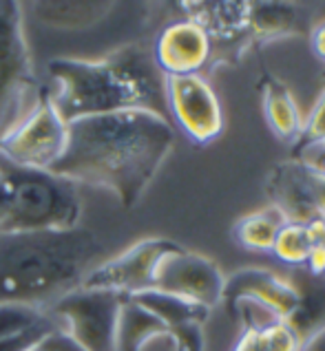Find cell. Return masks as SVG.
<instances>
[{
	"label": "cell",
	"mask_w": 325,
	"mask_h": 351,
	"mask_svg": "<svg viewBox=\"0 0 325 351\" xmlns=\"http://www.w3.org/2000/svg\"><path fill=\"white\" fill-rule=\"evenodd\" d=\"M175 142L170 119L148 111L80 117L67 124L65 153L49 173L71 184L111 190L133 208Z\"/></svg>",
	"instance_id": "1"
},
{
	"label": "cell",
	"mask_w": 325,
	"mask_h": 351,
	"mask_svg": "<svg viewBox=\"0 0 325 351\" xmlns=\"http://www.w3.org/2000/svg\"><path fill=\"white\" fill-rule=\"evenodd\" d=\"M56 111L65 122L80 117L148 111L168 119L164 75L153 53L139 45L122 47L98 60L58 58L47 64Z\"/></svg>",
	"instance_id": "2"
},
{
	"label": "cell",
	"mask_w": 325,
	"mask_h": 351,
	"mask_svg": "<svg viewBox=\"0 0 325 351\" xmlns=\"http://www.w3.org/2000/svg\"><path fill=\"white\" fill-rule=\"evenodd\" d=\"M100 241L87 228L0 232V303L47 312L82 285L100 256Z\"/></svg>",
	"instance_id": "3"
},
{
	"label": "cell",
	"mask_w": 325,
	"mask_h": 351,
	"mask_svg": "<svg viewBox=\"0 0 325 351\" xmlns=\"http://www.w3.org/2000/svg\"><path fill=\"white\" fill-rule=\"evenodd\" d=\"M3 217L0 232L69 230L82 217L76 184L49 170L25 168L0 155Z\"/></svg>",
	"instance_id": "4"
},
{
	"label": "cell",
	"mask_w": 325,
	"mask_h": 351,
	"mask_svg": "<svg viewBox=\"0 0 325 351\" xmlns=\"http://www.w3.org/2000/svg\"><path fill=\"white\" fill-rule=\"evenodd\" d=\"M67 122L56 111L49 86H40L29 106L0 128V155L25 168L52 170L65 153Z\"/></svg>",
	"instance_id": "5"
},
{
	"label": "cell",
	"mask_w": 325,
	"mask_h": 351,
	"mask_svg": "<svg viewBox=\"0 0 325 351\" xmlns=\"http://www.w3.org/2000/svg\"><path fill=\"white\" fill-rule=\"evenodd\" d=\"M128 296L107 289L78 287L47 309L85 351H115L120 309Z\"/></svg>",
	"instance_id": "6"
},
{
	"label": "cell",
	"mask_w": 325,
	"mask_h": 351,
	"mask_svg": "<svg viewBox=\"0 0 325 351\" xmlns=\"http://www.w3.org/2000/svg\"><path fill=\"white\" fill-rule=\"evenodd\" d=\"M164 97L168 119L195 144H210L221 135V104L206 77L199 73L164 77Z\"/></svg>",
	"instance_id": "7"
},
{
	"label": "cell",
	"mask_w": 325,
	"mask_h": 351,
	"mask_svg": "<svg viewBox=\"0 0 325 351\" xmlns=\"http://www.w3.org/2000/svg\"><path fill=\"white\" fill-rule=\"evenodd\" d=\"M177 243L164 239H146L131 245L117 256L93 265V269L85 276L82 285L87 289H107L124 296H133L153 289V272L159 258L175 250Z\"/></svg>",
	"instance_id": "8"
},
{
	"label": "cell",
	"mask_w": 325,
	"mask_h": 351,
	"mask_svg": "<svg viewBox=\"0 0 325 351\" xmlns=\"http://www.w3.org/2000/svg\"><path fill=\"white\" fill-rule=\"evenodd\" d=\"M223 278L212 261L190 254L179 245L159 258L153 272V289L206 309L223 296Z\"/></svg>",
	"instance_id": "9"
},
{
	"label": "cell",
	"mask_w": 325,
	"mask_h": 351,
	"mask_svg": "<svg viewBox=\"0 0 325 351\" xmlns=\"http://www.w3.org/2000/svg\"><path fill=\"white\" fill-rule=\"evenodd\" d=\"M23 5L0 3V128L12 117L32 86V62L23 36Z\"/></svg>",
	"instance_id": "10"
},
{
	"label": "cell",
	"mask_w": 325,
	"mask_h": 351,
	"mask_svg": "<svg viewBox=\"0 0 325 351\" xmlns=\"http://www.w3.org/2000/svg\"><path fill=\"white\" fill-rule=\"evenodd\" d=\"M150 53L164 77L197 75L212 56V40L199 25L184 18L161 29Z\"/></svg>",
	"instance_id": "11"
},
{
	"label": "cell",
	"mask_w": 325,
	"mask_h": 351,
	"mask_svg": "<svg viewBox=\"0 0 325 351\" xmlns=\"http://www.w3.org/2000/svg\"><path fill=\"white\" fill-rule=\"evenodd\" d=\"M186 20L199 25L215 43H230L250 32V3H181Z\"/></svg>",
	"instance_id": "12"
},
{
	"label": "cell",
	"mask_w": 325,
	"mask_h": 351,
	"mask_svg": "<svg viewBox=\"0 0 325 351\" xmlns=\"http://www.w3.org/2000/svg\"><path fill=\"white\" fill-rule=\"evenodd\" d=\"M29 7L36 12L40 23L54 29H67V32H82V29L96 27L107 20L117 5L107 3V0H67V3L43 0V3H32Z\"/></svg>",
	"instance_id": "13"
},
{
	"label": "cell",
	"mask_w": 325,
	"mask_h": 351,
	"mask_svg": "<svg viewBox=\"0 0 325 351\" xmlns=\"http://www.w3.org/2000/svg\"><path fill=\"white\" fill-rule=\"evenodd\" d=\"M170 329L139 307L131 298L124 300L120 309L117 329H115V351H142L148 340L157 336H170Z\"/></svg>",
	"instance_id": "14"
},
{
	"label": "cell",
	"mask_w": 325,
	"mask_h": 351,
	"mask_svg": "<svg viewBox=\"0 0 325 351\" xmlns=\"http://www.w3.org/2000/svg\"><path fill=\"white\" fill-rule=\"evenodd\" d=\"M263 115L277 137L286 139V142H294L301 137L303 117L299 113V106L288 86L281 84L279 80H266L263 84Z\"/></svg>",
	"instance_id": "15"
},
{
	"label": "cell",
	"mask_w": 325,
	"mask_h": 351,
	"mask_svg": "<svg viewBox=\"0 0 325 351\" xmlns=\"http://www.w3.org/2000/svg\"><path fill=\"white\" fill-rule=\"evenodd\" d=\"M133 303L139 307H144L148 314H153L157 320H161L170 332L172 329L186 327V325H195L197 318L206 314V307L188 303V300H181L177 296H170L164 292H157V289H144V292L128 296Z\"/></svg>",
	"instance_id": "16"
},
{
	"label": "cell",
	"mask_w": 325,
	"mask_h": 351,
	"mask_svg": "<svg viewBox=\"0 0 325 351\" xmlns=\"http://www.w3.org/2000/svg\"><path fill=\"white\" fill-rule=\"evenodd\" d=\"M288 219L281 215V210H259L248 217H243L235 228V239L241 247L255 250V252H272L274 239Z\"/></svg>",
	"instance_id": "17"
},
{
	"label": "cell",
	"mask_w": 325,
	"mask_h": 351,
	"mask_svg": "<svg viewBox=\"0 0 325 351\" xmlns=\"http://www.w3.org/2000/svg\"><path fill=\"white\" fill-rule=\"evenodd\" d=\"M310 250L312 245L308 241L306 223L288 221V223H283L277 232V239H274V245H272V254L288 265H306Z\"/></svg>",
	"instance_id": "18"
},
{
	"label": "cell",
	"mask_w": 325,
	"mask_h": 351,
	"mask_svg": "<svg viewBox=\"0 0 325 351\" xmlns=\"http://www.w3.org/2000/svg\"><path fill=\"white\" fill-rule=\"evenodd\" d=\"M288 5H250V32L259 38H274L292 32L297 20Z\"/></svg>",
	"instance_id": "19"
},
{
	"label": "cell",
	"mask_w": 325,
	"mask_h": 351,
	"mask_svg": "<svg viewBox=\"0 0 325 351\" xmlns=\"http://www.w3.org/2000/svg\"><path fill=\"white\" fill-rule=\"evenodd\" d=\"M49 318L47 312L27 305H14V303H0V340L12 338L29 329L38 327Z\"/></svg>",
	"instance_id": "20"
},
{
	"label": "cell",
	"mask_w": 325,
	"mask_h": 351,
	"mask_svg": "<svg viewBox=\"0 0 325 351\" xmlns=\"http://www.w3.org/2000/svg\"><path fill=\"white\" fill-rule=\"evenodd\" d=\"M261 345L263 351H299V334L288 320L272 325L261 332Z\"/></svg>",
	"instance_id": "21"
},
{
	"label": "cell",
	"mask_w": 325,
	"mask_h": 351,
	"mask_svg": "<svg viewBox=\"0 0 325 351\" xmlns=\"http://www.w3.org/2000/svg\"><path fill=\"white\" fill-rule=\"evenodd\" d=\"M301 139L306 142L308 150L321 148L325 144V88H323V93L319 95L317 104L312 106L308 119L303 122Z\"/></svg>",
	"instance_id": "22"
},
{
	"label": "cell",
	"mask_w": 325,
	"mask_h": 351,
	"mask_svg": "<svg viewBox=\"0 0 325 351\" xmlns=\"http://www.w3.org/2000/svg\"><path fill=\"white\" fill-rule=\"evenodd\" d=\"M56 327H60L56 323V318L49 316L45 323H40L38 327L29 329V332H23V334L12 336V338H3L0 340V351H27V349H32L40 338L47 336L49 332H54Z\"/></svg>",
	"instance_id": "23"
},
{
	"label": "cell",
	"mask_w": 325,
	"mask_h": 351,
	"mask_svg": "<svg viewBox=\"0 0 325 351\" xmlns=\"http://www.w3.org/2000/svg\"><path fill=\"white\" fill-rule=\"evenodd\" d=\"M27 351H85V349L80 347L67 332H63L60 327H56L54 332H49L47 336H43L32 349H27Z\"/></svg>",
	"instance_id": "24"
},
{
	"label": "cell",
	"mask_w": 325,
	"mask_h": 351,
	"mask_svg": "<svg viewBox=\"0 0 325 351\" xmlns=\"http://www.w3.org/2000/svg\"><path fill=\"white\" fill-rule=\"evenodd\" d=\"M306 232L312 247H325V219H312V221H308Z\"/></svg>",
	"instance_id": "25"
},
{
	"label": "cell",
	"mask_w": 325,
	"mask_h": 351,
	"mask_svg": "<svg viewBox=\"0 0 325 351\" xmlns=\"http://www.w3.org/2000/svg\"><path fill=\"white\" fill-rule=\"evenodd\" d=\"M310 47H312L314 56H317L321 62L325 64V20H321V23L312 29V34H310Z\"/></svg>",
	"instance_id": "26"
},
{
	"label": "cell",
	"mask_w": 325,
	"mask_h": 351,
	"mask_svg": "<svg viewBox=\"0 0 325 351\" xmlns=\"http://www.w3.org/2000/svg\"><path fill=\"white\" fill-rule=\"evenodd\" d=\"M306 265L314 276H323L325 274V247H312Z\"/></svg>",
	"instance_id": "27"
},
{
	"label": "cell",
	"mask_w": 325,
	"mask_h": 351,
	"mask_svg": "<svg viewBox=\"0 0 325 351\" xmlns=\"http://www.w3.org/2000/svg\"><path fill=\"white\" fill-rule=\"evenodd\" d=\"M317 150H323V153H325V144H323L321 148H314V150H310V153H317Z\"/></svg>",
	"instance_id": "28"
}]
</instances>
